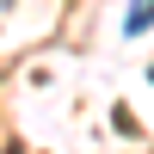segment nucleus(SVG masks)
I'll list each match as a JSON object with an SVG mask.
<instances>
[{"label": "nucleus", "mask_w": 154, "mask_h": 154, "mask_svg": "<svg viewBox=\"0 0 154 154\" xmlns=\"http://www.w3.org/2000/svg\"><path fill=\"white\" fill-rule=\"evenodd\" d=\"M148 25H154V0H130V19H123V31H130V37H142Z\"/></svg>", "instance_id": "f257e3e1"}, {"label": "nucleus", "mask_w": 154, "mask_h": 154, "mask_svg": "<svg viewBox=\"0 0 154 154\" xmlns=\"http://www.w3.org/2000/svg\"><path fill=\"white\" fill-rule=\"evenodd\" d=\"M12 154H19V148H12Z\"/></svg>", "instance_id": "20e7f679"}, {"label": "nucleus", "mask_w": 154, "mask_h": 154, "mask_svg": "<svg viewBox=\"0 0 154 154\" xmlns=\"http://www.w3.org/2000/svg\"><path fill=\"white\" fill-rule=\"evenodd\" d=\"M148 80H154V68H148Z\"/></svg>", "instance_id": "f03ea898"}, {"label": "nucleus", "mask_w": 154, "mask_h": 154, "mask_svg": "<svg viewBox=\"0 0 154 154\" xmlns=\"http://www.w3.org/2000/svg\"><path fill=\"white\" fill-rule=\"evenodd\" d=\"M0 6H6V0H0Z\"/></svg>", "instance_id": "7ed1b4c3"}]
</instances>
